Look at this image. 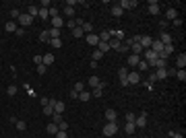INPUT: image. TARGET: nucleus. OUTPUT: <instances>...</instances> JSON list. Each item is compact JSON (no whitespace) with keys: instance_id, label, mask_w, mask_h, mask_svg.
Segmentation results:
<instances>
[{"instance_id":"1","label":"nucleus","mask_w":186,"mask_h":138,"mask_svg":"<svg viewBox=\"0 0 186 138\" xmlns=\"http://www.w3.org/2000/svg\"><path fill=\"white\" fill-rule=\"evenodd\" d=\"M118 134V124L116 122H108L104 126V136H116Z\"/></svg>"},{"instance_id":"2","label":"nucleus","mask_w":186,"mask_h":138,"mask_svg":"<svg viewBox=\"0 0 186 138\" xmlns=\"http://www.w3.org/2000/svg\"><path fill=\"white\" fill-rule=\"evenodd\" d=\"M116 4L122 8V11H132V8L137 6V0H120V2H116Z\"/></svg>"},{"instance_id":"3","label":"nucleus","mask_w":186,"mask_h":138,"mask_svg":"<svg viewBox=\"0 0 186 138\" xmlns=\"http://www.w3.org/2000/svg\"><path fill=\"white\" fill-rule=\"evenodd\" d=\"M126 81H128V85H139V82H141V72H137V70L128 72Z\"/></svg>"},{"instance_id":"4","label":"nucleus","mask_w":186,"mask_h":138,"mask_svg":"<svg viewBox=\"0 0 186 138\" xmlns=\"http://www.w3.org/2000/svg\"><path fill=\"white\" fill-rule=\"evenodd\" d=\"M141 56L145 58V62H147V64H151L153 60H157V54H155L153 50H143V54H141Z\"/></svg>"},{"instance_id":"5","label":"nucleus","mask_w":186,"mask_h":138,"mask_svg":"<svg viewBox=\"0 0 186 138\" xmlns=\"http://www.w3.org/2000/svg\"><path fill=\"white\" fill-rule=\"evenodd\" d=\"M17 21H19V25H21V27H29V25H33V19H31V17H29V14H27V12H25V14H21V17H19V19H17Z\"/></svg>"},{"instance_id":"6","label":"nucleus","mask_w":186,"mask_h":138,"mask_svg":"<svg viewBox=\"0 0 186 138\" xmlns=\"http://www.w3.org/2000/svg\"><path fill=\"white\" fill-rule=\"evenodd\" d=\"M149 50H153V52L159 56V54L163 52V43L159 41V39H153V41H151V47H149Z\"/></svg>"},{"instance_id":"7","label":"nucleus","mask_w":186,"mask_h":138,"mask_svg":"<svg viewBox=\"0 0 186 138\" xmlns=\"http://www.w3.org/2000/svg\"><path fill=\"white\" fill-rule=\"evenodd\" d=\"M151 37H149V35H141V39H139V43H141V47H143V50H149V47H151Z\"/></svg>"},{"instance_id":"8","label":"nucleus","mask_w":186,"mask_h":138,"mask_svg":"<svg viewBox=\"0 0 186 138\" xmlns=\"http://www.w3.org/2000/svg\"><path fill=\"white\" fill-rule=\"evenodd\" d=\"M159 41H161L163 46H170V43H172V41H174V37H172V35L168 33V31H163V33L159 35Z\"/></svg>"},{"instance_id":"9","label":"nucleus","mask_w":186,"mask_h":138,"mask_svg":"<svg viewBox=\"0 0 186 138\" xmlns=\"http://www.w3.org/2000/svg\"><path fill=\"white\" fill-rule=\"evenodd\" d=\"M11 122L17 126V130H19V132H25V130H27V122H23V120H17V117H12Z\"/></svg>"},{"instance_id":"10","label":"nucleus","mask_w":186,"mask_h":138,"mask_svg":"<svg viewBox=\"0 0 186 138\" xmlns=\"http://www.w3.org/2000/svg\"><path fill=\"white\" fill-rule=\"evenodd\" d=\"M139 62H141V56H137V54H130V56L126 58V64H128V66H132V68H135Z\"/></svg>"},{"instance_id":"11","label":"nucleus","mask_w":186,"mask_h":138,"mask_svg":"<svg viewBox=\"0 0 186 138\" xmlns=\"http://www.w3.org/2000/svg\"><path fill=\"white\" fill-rule=\"evenodd\" d=\"M149 66H153L155 70H159V68H168V66H165V60H163V58H157V60H153Z\"/></svg>"},{"instance_id":"12","label":"nucleus","mask_w":186,"mask_h":138,"mask_svg":"<svg viewBox=\"0 0 186 138\" xmlns=\"http://www.w3.org/2000/svg\"><path fill=\"white\" fill-rule=\"evenodd\" d=\"M174 19H178V11H176V8H168V11H165V21L170 23V21H174Z\"/></svg>"},{"instance_id":"13","label":"nucleus","mask_w":186,"mask_h":138,"mask_svg":"<svg viewBox=\"0 0 186 138\" xmlns=\"http://www.w3.org/2000/svg\"><path fill=\"white\" fill-rule=\"evenodd\" d=\"M85 39H87V43H89V46H93V47H97V43H99V37H97L95 33H89Z\"/></svg>"},{"instance_id":"14","label":"nucleus","mask_w":186,"mask_h":138,"mask_svg":"<svg viewBox=\"0 0 186 138\" xmlns=\"http://www.w3.org/2000/svg\"><path fill=\"white\" fill-rule=\"evenodd\" d=\"M42 64L44 66H52L54 64V54H44L42 56Z\"/></svg>"},{"instance_id":"15","label":"nucleus","mask_w":186,"mask_h":138,"mask_svg":"<svg viewBox=\"0 0 186 138\" xmlns=\"http://www.w3.org/2000/svg\"><path fill=\"white\" fill-rule=\"evenodd\" d=\"M135 126H137V128H145V126H147V115H145V114H141L139 117L135 120Z\"/></svg>"},{"instance_id":"16","label":"nucleus","mask_w":186,"mask_h":138,"mask_svg":"<svg viewBox=\"0 0 186 138\" xmlns=\"http://www.w3.org/2000/svg\"><path fill=\"white\" fill-rule=\"evenodd\" d=\"M52 27H54V29H62V27H64V19H62V17H54V19H52Z\"/></svg>"},{"instance_id":"17","label":"nucleus","mask_w":186,"mask_h":138,"mask_svg":"<svg viewBox=\"0 0 186 138\" xmlns=\"http://www.w3.org/2000/svg\"><path fill=\"white\" fill-rule=\"evenodd\" d=\"M176 66H178V70H184V66H186V54H180V56L176 58Z\"/></svg>"},{"instance_id":"18","label":"nucleus","mask_w":186,"mask_h":138,"mask_svg":"<svg viewBox=\"0 0 186 138\" xmlns=\"http://www.w3.org/2000/svg\"><path fill=\"white\" fill-rule=\"evenodd\" d=\"M46 132L50 134V136H56V134H58V124L50 122V124H48V128H46Z\"/></svg>"},{"instance_id":"19","label":"nucleus","mask_w":186,"mask_h":138,"mask_svg":"<svg viewBox=\"0 0 186 138\" xmlns=\"http://www.w3.org/2000/svg\"><path fill=\"white\" fill-rule=\"evenodd\" d=\"M105 120H108V122H116L118 114L114 111V109H105Z\"/></svg>"},{"instance_id":"20","label":"nucleus","mask_w":186,"mask_h":138,"mask_svg":"<svg viewBox=\"0 0 186 138\" xmlns=\"http://www.w3.org/2000/svg\"><path fill=\"white\" fill-rule=\"evenodd\" d=\"M155 76H157V81H165V79H168V68L155 70Z\"/></svg>"},{"instance_id":"21","label":"nucleus","mask_w":186,"mask_h":138,"mask_svg":"<svg viewBox=\"0 0 186 138\" xmlns=\"http://www.w3.org/2000/svg\"><path fill=\"white\" fill-rule=\"evenodd\" d=\"M149 12H151V14H157V12H159V2H157V0H151V2H149Z\"/></svg>"},{"instance_id":"22","label":"nucleus","mask_w":186,"mask_h":138,"mask_svg":"<svg viewBox=\"0 0 186 138\" xmlns=\"http://www.w3.org/2000/svg\"><path fill=\"white\" fill-rule=\"evenodd\" d=\"M108 46H110V50H116V52H120L122 41H118V39H110V41H108Z\"/></svg>"},{"instance_id":"23","label":"nucleus","mask_w":186,"mask_h":138,"mask_svg":"<svg viewBox=\"0 0 186 138\" xmlns=\"http://www.w3.org/2000/svg\"><path fill=\"white\" fill-rule=\"evenodd\" d=\"M87 85H89V87H93V89H95V87H101L104 82L99 81L97 76H89V81H87Z\"/></svg>"},{"instance_id":"24","label":"nucleus","mask_w":186,"mask_h":138,"mask_svg":"<svg viewBox=\"0 0 186 138\" xmlns=\"http://www.w3.org/2000/svg\"><path fill=\"white\" fill-rule=\"evenodd\" d=\"M81 29H83V33H93V23H87V21H83V25H81Z\"/></svg>"},{"instance_id":"25","label":"nucleus","mask_w":186,"mask_h":138,"mask_svg":"<svg viewBox=\"0 0 186 138\" xmlns=\"http://www.w3.org/2000/svg\"><path fill=\"white\" fill-rule=\"evenodd\" d=\"M101 95H104V85H101V87H95L91 91V97H97V99H99Z\"/></svg>"},{"instance_id":"26","label":"nucleus","mask_w":186,"mask_h":138,"mask_svg":"<svg viewBox=\"0 0 186 138\" xmlns=\"http://www.w3.org/2000/svg\"><path fill=\"white\" fill-rule=\"evenodd\" d=\"M130 50H132V54H137V56H141V54H143V47H141V43H130Z\"/></svg>"},{"instance_id":"27","label":"nucleus","mask_w":186,"mask_h":138,"mask_svg":"<svg viewBox=\"0 0 186 138\" xmlns=\"http://www.w3.org/2000/svg\"><path fill=\"white\" fill-rule=\"evenodd\" d=\"M27 14H29L31 19H35V17L39 14V8H37V6H29V8H27Z\"/></svg>"},{"instance_id":"28","label":"nucleus","mask_w":186,"mask_h":138,"mask_svg":"<svg viewBox=\"0 0 186 138\" xmlns=\"http://www.w3.org/2000/svg\"><path fill=\"white\" fill-rule=\"evenodd\" d=\"M135 130H137V126H135V122H126V126H124V132H126V134H132Z\"/></svg>"},{"instance_id":"29","label":"nucleus","mask_w":186,"mask_h":138,"mask_svg":"<svg viewBox=\"0 0 186 138\" xmlns=\"http://www.w3.org/2000/svg\"><path fill=\"white\" fill-rule=\"evenodd\" d=\"M79 99H81L83 103L89 101V99H91V93H89V91H81V93H79Z\"/></svg>"},{"instance_id":"30","label":"nucleus","mask_w":186,"mask_h":138,"mask_svg":"<svg viewBox=\"0 0 186 138\" xmlns=\"http://www.w3.org/2000/svg\"><path fill=\"white\" fill-rule=\"evenodd\" d=\"M48 35H50V39H56V37H60V29H54V27H50Z\"/></svg>"},{"instance_id":"31","label":"nucleus","mask_w":186,"mask_h":138,"mask_svg":"<svg viewBox=\"0 0 186 138\" xmlns=\"http://www.w3.org/2000/svg\"><path fill=\"white\" fill-rule=\"evenodd\" d=\"M99 37V41H110L112 39V35H110V31H101V33L97 35Z\"/></svg>"},{"instance_id":"32","label":"nucleus","mask_w":186,"mask_h":138,"mask_svg":"<svg viewBox=\"0 0 186 138\" xmlns=\"http://www.w3.org/2000/svg\"><path fill=\"white\" fill-rule=\"evenodd\" d=\"M4 29H6L8 33H15V31H17V23H15V21H11V23L4 25Z\"/></svg>"},{"instance_id":"33","label":"nucleus","mask_w":186,"mask_h":138,"mask_svg":"<svg viewBox=\"0 0 186 138\" xmlns=\"http://www.w3.org/2000/svg\"><path fill=\"white\" fill-rule=\"evenodd\" d=\"M110 11H112V14H114V17H122V12H124L122 8H120V6H118V4H114Z\"/></svg>"},{"instance_id":"34","label":"nucleus","mask_w":186,"mask_h":138,"mask_svg":"<svg viewBox=\"0 0 186 138\" xmlns=\"http://www.w3.org/2000/svg\"><path fill=\"white\" fill-rule=\"evenodd\" d=\"M97 50H99L101 54H105V52L110 50V46H108V41H99V43H97Z\"/></svg>"},{"instance_id":"35","label":"nucleus","mask_w":186,"mask_h":138,"mask_svg":"<svg viewBox=\"0 0 186 138\" xmlns=\"http://www.w3.org/2000/svg\"><path fill=\"white\" fill-rule=\"evenodd\" d=\"M137 68H139V70H137V72H145V70L149 68V64H147V62H145V60H141L139 64H137Z\"/></svg>"},{"instance_id":"36","label":"nucleus","mask_w":186,"mask_h":138,"mask_svg":"<svg viewBox=\"0 0 186 138\" xmlns=\"http://www.w3.org/2000/svg\"><path fill=\"white\" fill-rule=\"evenodd\" d=\"M91 58H93V62H99V60L104 58V54H101L99 50H95V52H93V54H91Z\"/></svg>"},{"instance_id":"37","label":"nucleus","mask_w":186,"mask_h":138,"mask_svg":"<svg viewBox=\"0 0 186 138\" xmlns=\"http://www.w3.org/2000/svg\"><path fill=\"white\" fill-rule=\"evenodd\" d=\"M50 43H52V47H56V50H58V47H62V39H60V37H56V39H50Z\"/></svg>"},{"instance_id":"38","label":"nucleus","mask_w":186,"mask_h":138,"mask_svg":"<svg viewBox=\"0 0 186 138\" xmlns=\"http://www.w3.org/2000/svg\"><path fill=\"white\" fill-rule=\"evenodd\" d=\"M176 76H178V81H186V70H176Z\"/></svg>"},{"instance_id":"39","label":"nucleus","mask_w":186,"mask_h":138,"mask_svg":"<svg viewBox=\"0 0 186 138\" xmlns=\"http://www.w3.org/2000/svg\"><path fill=\"white\" fill-rule=\"evenodd\" d=\"M52 122H54V124H60V122H62V114H56V111H54V114H52Z\"/></svg>"},{"instance_id":"40","label":"nucleus","mask_w":186,"mask_h":138,"mask_svg":"<svg viewBox=\"0 0 186 138\" xmlns=\"http://www.w3.org/2000/svg\"><path fill=\"white\" fill-rule=\"evenodd\" d=\"M64 14H66L68 19H72V17H75V8H70V6H64Z\"/></svg>"},{"instance_id":"41","label":"nucleus","mask_w":186,"mask_h":138,"mask_svg":"<svg viewBox=\"0 0 186 138\" xmlns=\"http://www.w3.org/2000/svg\"><path fill=\"white\" fill-rule=\"evenodd\" d=\"M6 95H8V97H15V95H17V87H15V85H11V87L6 89Z\"/></svg>"},{"instance_id":"42","label":"nucleus","mask_w":186,"mask_h":138,"mask_svg":"<svg viewBox=\"0 0 186 138\" xmlns=\"http://www.w3.org/2000/svg\"><path fill=\"white\" fill-rule=\"evenodd\" d=\"M44 114L52 117V114H54V107H52V105H44Z\"/></svg>"},{"instance_id":"43","label":"nucleus","mask_w":186,"mask_h":138,"mask_svg":"<svg viewBox=\"0 0 186 138\" xmlns=\"http://www.w3.org/2000/svg\"><path fill=\"white\" fill-rule=\"evenodd\" d=\"M72 37H83V29L81 27H75V29H72Z\"/></svg>"},{"instance_id":"44","label":"nucleus","mask_w":186,"mask_h":138,"mask_svg":"<svg viewBox=\"0 0 186 138\" xmlns=\"http://www.w3.org/2000/svg\"><path fill=\"white\" fill-rule=\"evenodd\" d=\"M48 14H50L52 19H54V17H58V8H54V6H50V8H48Z\"/></svg>"},{"instance_id":"45","label":"nucleus","mask_w":186,"mask_h":138,"mask_svg":"<svg viewBox=\"0 0 186 138\" xmlns=\"http://www.w3.org/2000/svg\"><path fill=\"white\" fill-rule=\"evenodd\" d=\"M39 19H48L50 14H48V8H39V14H37Z\"/></svg>"},{"instance_id":"46","label":"nucleus","mask_w":186,"mask_h":138,"mask_svg":"<svg viewBox=\"0 0 186 138\" xmlns=\"http://www.w3.org/2000/svg\"><path fill=\"white\" fill-rule=\"evenodd\" d=\"M39 41H50V35H48V31H42V33H39Z\"/></svg>"},{"instance_id":"47","label":"nucleus","mask_w":186,"mask_h":138,"mask_svg":"<svg viewBox=\"0 0 186 138\" xmlns=\"http://www.w3.org/2000/svg\"><path fill=\"white\" fill-rule=\"evenodd\" d=\"M72 91H77V93H81V91H85V85H83V82H77V85H75V89H72Z\"/></svg>"},{"instance_id":"48","label":"nucleus","mask_w":186,"mask_h":138,"mask_svg":"<svg viewBox=\"0 0 186 138\" xmlns=\"http://www.w3.org/2000/svg\"><path fill=\"white\" fill-rule=\"evenodd\" d=\"M58 130H62V132H66V130H68V124H66V122L62 120V122L58 124Z\"/></svg>"},{"instance_id":"49","label":"nucleus","mask_w":186,"mask_h":138,"mask_svg":"<svg viewBox=\"0 0 186 138\" xmlns=\"http://www.w3.org/2000/svg\"><path fill=\"white\" fill-rule=\"evenodd\" d=\"M11 17H12V19H19V17H21L19 8H12V11H11Z\"/></svg>"},{"instance_id":"50","label":"nucleus","mask_w":186,"mask_h":138,"mask_svg":"<svg viewBox=\"0 0 186 138\" xmlns=\"http://www.w3.org/2000/svg\"><path fill=\"white\" fill-rule=\"evenodd\" d=\"M46 70H48V66L39 64V66H37V74H46Z\"/></svg>"},{"instance_id":"51","label":"nucleus","mask_w":186,"mask_h":138,"mask_svg":"<svg viewBox=\"0 0 186 138\" xmlns=\"http://www.w3.org/2000/svg\"><path fill=\"white\" fill-rule=\"evenodd\" d=\"M15 33H17V37H23V35H25V29H23V27H17V31H15Z\"/></svg>"},{"instance_id":"52","label":"nucleus","mask_w":186,"mask_h":138,"mask_svg":"<svg viewBox=\"0 0 186 138\" xmlns=\"http://www.w3.org/2000/svg\"><path fill=\"white\" fill-rule=\"evenodd\" d=\"M155 81H157V76H155V72H149V81H147V82H151V85H153V82H155Z\"/></svg>"},{"instance_id":"53","label":"nucleus","mask_w":186,"mask_h":138,"mask_svg":"<svg viewBox=\"0 0 186 138\" xmlns=\"http://www.w3.org/2000/svg\"><path fill=\"white\" fill-rule=\"evenodd\" d=\"M77 4H79V0H68V2H66V6H70V8H75Z\"/></svg>"},{"instance_id":"54","label":"nucleus","mask_w":186,"mask_h":138,"mask_svg":"<svg viewBox=\"0 0 186 138\" xmlns=\"http://www.w3.org/2000/svg\"><path fill=\"white\" fill-rule=\"evenodd\" d=\"M137 120V115L135 114H126V122H135Z\"/></svg>"},{"instance_id":"55","label":"nucleus","mask_w":186,"mask_h":138,"mask_svg":"<svg viewBox=\"0 0 186 138\" xmlns=\"http://www.w3.org/2000/svg\"><path fill=\"white\" fill-rule=\"evenodd\" d=\"M170 25H176V27H182V19H174Z\"/></svg>"},{"instance_id":"56","label":"nucleus","mask_w":186,"mask_h":138,"mask_svg":"<svg viewBox=\"0 0 186 138\" xmlns=\"http://www.w3.org/2000/svg\"><path fill=\"white\" fill-rule=\"evenodd\" d=\"M33 62H35V66H39L42 64V56H33Z\"/></svg>"},{"instance_id":"57","label":"nucleus","mask_w":186,"mask_h":138,"mask_svg":"<svg viewBox=\"0 0 186 138\" xmlns=\"http://www.w3.org/2000/svg\"><path fill=\"white\" fill-rule=\"evenodd\" d=\"M56 138H68V136H66V132H62V130H58V134H56Z\"/></svg>"},{"instance_id":"58","label":"nucleus","mask_w":186,"mask_h":138,"mask_svg":"<svg viewBox=\"0 0 186 138\" xmlns=\"http://www.w3.org/2000/svg\"><path fill=\"white\" fill-rule=\"evenodd\" d=\"M165 138H170V136H165Z\"/></svg>"}]
</instances>
